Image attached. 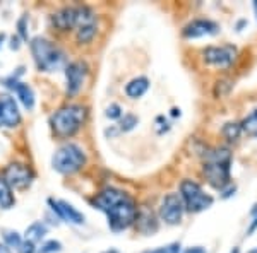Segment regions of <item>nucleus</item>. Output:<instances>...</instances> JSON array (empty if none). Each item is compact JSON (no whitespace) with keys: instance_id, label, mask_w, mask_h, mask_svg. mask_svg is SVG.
Here are the masks:
<instances>
[{"instance_id":"obj_15","label":"nucleus","mask_w":257,"mask_h":253,"mask_svg":"<svg viewBox=\"0 0 257 253\" xmlns=\"http://www.w3.org/2000/svg\"><path fill=\"white\" fill-rule=\"evenodd\" d=\"M136 224H138V229L141 233H146V234H151L158 229V222L155 219V214L153 210H149L148 207H141L136 214Z\"/></svg>"},{"instance_id":"obj_10","label":"nucleus","mask_w":257,"mask_h":253,"mask_svg":"<svg viewBox=\"0 0 257 253\" xmlns=\"http://www.w3.org/2000/svg\"><path fill=\"white\" fill-rule=\"evenodd\" d=\"M33 171L28 166H24V164H19V163H14V164H9L6 168V173H4V180L9 183V186L12 188H19V190H23V188H26V186H30L31 185V181H33Z\"/></svg>"},{"instance_id":"obj_12","label":"nucleus","mask_w":257,"mask_h":253,"mask_svg":"<svg viewBox=\"0 0 257 253\" xmlns=\"http://www.w3.org/2000/svg\"><path fill=\"white\" fill-rule=\"evenodd\" d=\"M21 122L19 108L14 98L2 94L0 96V127H16Z\"/></svg>"},{"instance_id":"obj_9","label":"nucleus","mask_w":257,"mask_h":253,"mask_svg":"<svg viewBox=\"0 0 257 253\" xmlns=\"http://www.w3.org/2000/svg\"><path fill=\"white\" fill-rule=\"evenodd\" d=\"M185 205L182 200L180 195L177 193H168L165 195V198L161 200L160 207V215L165 222L168 224H178L182 221V215H184Z\"/></svg>"},{"instance_id":"obj_4","label":"nucleus","mask_w":257,"mask_h":253,"mask_svg":"<svg viewBox=\"0 0 257 253\" xmlns=\"http://www.w3.org/2000/svg\"><path fill=\"white\" fill-rule=\"evenodd\" d=\"M31 52L40 70L45 72H55L64 64V53L48 40L36 36L31 40Z\"/></svg>"},{"instance_id":"obj_3","label":"nucleus","mask_w":257,"mask_h":253,"mask_svg":"<svg viewBox=\"0 0 257 253\" xmlns=\"http://www.w3.org/2000/svg\"><path fill=\"white\" fill-rule=\"evenodd\" d=\"M86 108L70 105L57 111L52 117V127L59 137H72L86 122Z\"/></svg>"},{"instance_id":"obj_19","label":"nucleus","mask_w":257,"mask_h":253,"mask_svg":"<svg viewBox=\"0 0 257 253\" xmlns=\"http://www.w3.org/2000/svg\"><path fill=\"white\" fill-rule=\"evenodd\" d=\"M14 205V195L9 183L4 180V176H0V209H11Z\"/></svg>"},{"instance_id":"obj_32","label":"nucleus","mask_w":257,"mask_h":253,"mask_svg":"<svg viewBox=\"0 0 257 253\" xmlns=\"http://www.w3.org/2000/svg\"><path fill=\"white\" fill-rule=\"evenodd\" d=\"M11 48H12V50H18V48H19V40H18V38H12Z\"/></svg>"},{"instance_id":"obj_11","label":"nucleus","mask_w":257,"mask_h":253,"mask_svg":"<svg viewBox=\"0 0 257 253\" xmlns=\"http://www.w3.org/2000/svg\"><path fill=\"white\" fill-rule=\"evenodd\" d=\"M86 76H88V67L84 62H72L65 69V79H67V94L74 96L84 86Z\"/></svg>"},{"instance_id":"obj_23","label":"nucleus","mask_w":257,"mask_h":253,"mask_svg":"<svg viewBox=\"0 0 257 253\" xmlns=\"http://www.w3.org/2000/svg\"><path fill=\"white\" fill-rule=\"evenodd\" d=\"M240 132H242V128H240V125H237V123H226V125L223 127V135H225V139L230 140V142L238 139Z\"/></svg>"},{"instance_id":"obj_37","label":"nucleus","mask_w":257,"mask_h":253,"mask_svg":"<svg viewBox=\"0 0 257 253\" xmlns=\"http://www.w3.org/2000/svg\"><path fill=\"white\" fill-rule=\"evenodd\" d=\"M4 38H6V36H4V35H0V45H2V41H4Z\"/></svg>"},{"instance_id":"obj_24","label":"nucleus","mask_w":257,"mask_h":253,"mask_svg":"<svg viewBox=\"0 0 257 253\" xmlns=\"http://www.w3.org/2000/svg\"><path fill=\"white\" fill-rule=\"evenodd\" d=\"M138 117L136 115H132V113H127V115H123L122 118H120V130H123V132H128V130H132L136 125H138Z\"/></svg>"},{"instance_id":"obj_30","label":"nucleus","mask_w":257,"mask_h":253,"mask_svg":"<svg viewBox=\"0 0 257 253\" xmlns=\"http://www.w3.org/2000/svg\"><path fill=\"white\" fill-rule=\"evenodd\" d=\"M184 253H206V250L202 246H194V248H187Z\"/></svg>"},{"instance_id":"obj_38","label":"nucleus","mask_w":257,"mask_h":253,"mask_svg":"<svg viewBox=\"0 0 257 253\" xmlns=\"http://www.w3.org/2000/svg\"><path fill=\"white\" fill-rule=\"evenodd\" d=\"M254 9H255V14H257V0L254 2Z\"/></svg>"},{"instance_id":"obj_6","label":"nucleus","mask_w":257,"mask_h":253,"mask_svg":"<svg viewBox=\"0 0 257 253\" xmlns=\"http://www.w3.org/2000/svg\"><path fill=\"white\" fill-rule=\"evenodd\" d=\"M180 193L184 205L189 212H201L204 209H209L213 205V197L204 193L201 185L192 180H184L180 183Z\"/></svg>"},{"instance_id":"obj_39","label":"nucleus","mask_w":257,"mask_h":253,"mask_svg":"<svg viewBox=\"0 0 257 253\" xmlns=\"http://www.w3.org/2000/svg\"><path fill=\"white\" fill-rule=\"evenodd\" d=\"M248 253H257V250H252V251H248Z\"/></svg>"},{"instance_id":"obj_18","label":"nucleus","mask_w":257,"mask_h":253,"mask_svg":"<svg viewBox=\"0 0 257 253\" xmlns=\"http://www.w3.org/2000/svg\"><path fill=\"white\" fill-rule=\"evenodd\" d=\"M14 91L18 93V96L21 99V103L24 105V108H26V110H33V106H35V93H33V89L30 86L24 84V82H18Z\"/></svg>"},{"instance_id":"obj_34","label":"nucleus","mask_w":257,"mask_h":253,"mask_svg":"<svg viewBox=\"0 0 257 253\" xmlns=\"http://www.w3.org/2000/svg\"><path fill=\"white\" fill-rule=\"evenodd\" d=\"M172 115H173V117H177V115H180V110H177V108H173V110H172Z\"/></svg>"},{"instance_id":"obj_5","label":"nucleus","mask_w":257,"mask_h":253,"mask_svg":"<svg viewBox=\"0 0 257 253\" xmlns=\"http://www.w3.org/2000/svg\"><path fill=\"white\" fill-rule=\"evenodd\" d=\"M86 163V156L82 149L76 144H65L59 151L53 154L52 164L55 171L62 175H72V173L79 171Z\"/></svg>"},{"instance_id":"obj_36","label":"nucleus","mask_w":257,"mask_h":253,"mask_svg":"<svg viewBox=\"0 0 257 253\" xmlns=\"http://www.w3.org/2000/svg\"><path fill=\"white\" fill-rule=\"evenodd\" d=\"M231 253H240V250H238V248H233V250H231Z\"/></svg>"},{"instance_id":"obj_21","label":"nucleus","mask_w":257,"mask_h":253,"mask_svg":"<svg viewBox=\"0 0 257 253\" xmlns=\"http://www.w3.org/2000/svg\"><path fill=\"white\" fill-rule=\"evenodd\" d=\"M243 132H245L247 135L250 137H257V110L252 111L250 115H248L247 118H243L242 125H240Z\"/></svg>"},{"instance_id":"obj_27","label":"nucleus","mask_w":257,"mask_h":253,"mask_svg":"<svg viewBox=\"0 0 257 253\" xmlns=\"http://www.w3.org/2000/svg\"><path fill=\"white\" fill-rule=\"evenodd\" d=\"M106 117L110 120H117V118H122V108L118 105H110L106 108Z\"/></svg>"},{"instance_id":"obj_25","label":"nucleus","mask_w":257,"mask_h":253,"mask_svg":"<svg viewBox=\"0 0 257 253\" xmlns=\"http://www.w3.org/2000/svg\"><path fill=\"white\" fill-rule=\"evenodd\" d=\"M60 250H62V244L59 241H55V239H50V241H47L40 248L38 253H59Z\"/></svg>"},{"instance_id":"obj_31","label":"nucleus","mask_w":257,"mask_h":253,"mask_svg":"<svg viewBox=\"0 0 257 253\" xmlns=\"http://www.w3.org/2000/svg\"><path fill=\"white\" fill-rule=\"evenodd\" d=\"M255 229H257V215H255V217H254V222L250 224V227H248V229H247V234H252V233H254Z\"/></svg>"},{"instance_id":"obj_29","label":"nucleus","mask_w":257,"mask_h":253,"mask_svg":"<svg viewBox=\"0 0 257 253\" xmlns=\"http://www.w3.org/2000/svg\"><path fill=\"white\" fill-rule=\"evenodd\" d=\"M24 23H26V18H23L19 21V33H21V38L23 40H28V33H26V30H24Z\"/></svg>"},{"instance_id":"obj_8","label":"nucleus","mask_w":257,"mask_h":253,"mask_svg":"<svg viewBox=\"0 0 257 253\" xmlns=\"http://www.w3.org/2000/svg\"><path fill=\"white\" fill-rule=\"evenodd\" d=\"M235 57H237V50L231 45H225V47H208L202 52V59L206 64L214 65L218 69H228L233 64Z\"/></svg>"},{"instance_id":"obj_22","label":"nucleus","mask_w":257,"mask_h":253,"mask_svg":"<svg viewBox=\"0 0 257 253\" xmlns=\"http://www.w3.org/2000/svg\"><path fill=\"white\" fill-rule=\"evenodd\" d=\"M4 239H6V244L9 248H16L19 250L21 244H23V238L18 231H4Z\"/></svg>"},{"instance_id":"obj_28","label":"nucleus","mask_w":257,"mask_h":253,"mask_svg":"<svg viewBox=\"0 0 257 253\" xmlns=\"http://www.w3.org/2000/svg\"><path fill=\"white\" fill-rule=\"evenodd\" d=\"M19 253H35V243H31V241H23V244H21V248L18 250Z\"/></svg>"},{"instance_id":"obj_1","label":"nucleus","mask_w":257,"mask_h":253,"mask_svg":"<svg viewBox=\"0 0 257 253\" xmlns=\"http://www.w3.org/2000/svg\"><path fill=\"white\" fill-rule=\"evenodd\" d=\"M93 205L106 214L110 229L115 233L127 229L136 221V214H138L136 202L127 193L115 188H105L103 192H99L93 198Z\"/></svg>"},{"instance_id":"obj_16","label":"nucleus","mask_w":257,"mask_h":253,"mask_svg":"<svg viewBox=\"0 0 257 253\" xmlns=\"http://www.w3.org/2000/svg\"><path fill=\"white\" fill-rule=\"evenodd\" d=\"M52 23L57 30L60 31H69L76 26V9H62L57 14H53Z\"/></svg>"},{"instance_id":"obj_2","label":"nucleus","mask_w":257,"mask_h":253,"mask_svg":"<svg viewBox=\"0 0 257 253\" xmlns=\"http://www.w3.org/2000/svg\"><path fill=\"white\" fill-rule=\"evenodd\" d=\"M231 154L226 147L211 149L204 154V175L214 188H225L230 183Z\"/></svg>"},{"instance_id":"obj_33","label":"nucleus","mask_w":257,"mask_h":253,"mask_svg":"<svg viewBox=\"0 0 257 253\" xmlns=\"http://www.w3.org/2000/svg\"><path fill=\"white\" fill-rule=\"evenodd\" d=\"M0 253H11L9 246L7 244H0Z\"/></svg>"},{"instance_id":"obj_14","label":"nucleus","mask_w":257,"mask_h":253,"mask_svg":"<svg viewBox=\"0 0 257 253\" xmlns=\"http://www.w3.org/2000/svg\"><path fill=\"white\" fill-rule=\"evenodd\" d=\"M48 204L52 205V209L55 210V212L59 214V217H62L64 221L72 222V224H82V222H84V215H82L79 210L74 209L70 204H67V202L53 200V198H50Z\"/></svg>"},{"instance_id":"obj_13","label":"nucleus","mask_w":257,"mask_h":253,"mask_svg":"<svg viewBox=\"0 0 257 253\" xmlns=\"http://www.w3.org/2000/svg\"><path fill=\"white\" fill-rule=\"evenodd\" d=\"M218 30V24L213 23V21L196 19L184 28V36L185 38H201V36L206 35H216Z\"/></svg>"},{"instance_id":"obj_7","label":"nucleus","mask_w":257,"mask_h":253,"mask_svg":"<svg viewBox=\"0 0 257 253\" xmlns=\"http://www.w3.org/2000/svg\"><path fill=\"white\" fill-rule=\"evenodd\" d=\"M76 35L79 43H88L96 35V14L89 7L76 9Z\"/></svg>"},{"instance_id":"obj_17","label":"nucleus","mask_w":257,"mask_h":253,"mask_svg":"<svg viewBox=\"0 0 257 253\" xmlns=\"http://www.w3.org/2000/svg\"><path fill=\"white\" fill-rule=\"evenodd\" d=\"M148 89H149V81L146 77H136L125 86L127 96L132 98V99H138L141 96H144Z\"/></svg>"},{"instance_id":"obj_26","label":"nucleus","mask_w":257,"mask_h":253,"mask_svg":"<svg viewBox=\"0 0 257 253\" xmlns=\"http://www.w3.org/2000/svg\"><path fill=\"white\" fill-rule=\"evenodd\" d=\"M143 253H180V244L172 243V244H167V246L155 248V250H148V251H143Z\"/></svg>"},{"instance_id":"obj_35","label":"nucleus","mask_w":257,"mask_h":253,"mask_svg":"<svg viewBox=\"0 0 257 253\" xmlns=\"http://www.w3.org/2000/svg\"><path fill=\"white\" fill-rule=\"evenodd\" d=\"M103 253H118L117 250H108V251H103Z\"/></svg>"},{"instance_id":"obj_20","label":"nucleus","mask_w":257,"mask_h":253,"mask_svg":"<svg viewBox=\"0 0 257 253\" xmlns=\"http://www.w3.org/2000/svg\"><path fill=\"white\" fill-rule=\"evenodd\" d=\"M47 226H45L43 222H33L30 227L26 229V239L31 243L35 241H41V239L45 238V234H47Z\"/></svg>"}]
</instances>
